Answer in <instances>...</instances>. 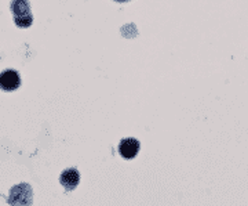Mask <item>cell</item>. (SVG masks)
<instances>
[{
  "label": "cell",
  "instance_id": "cell-4",
  "mask_svg": "<svg viewBox=\"0 0 248 206\" xmlns=\"http://www.w3.org/2000/svg\"><path fill=\"white\" fill-rule=\"evenodd\" d=\"M140 151V141L135 138H124L119 145V153L125 159H133Z\"/></svg>",
  "mask_w": 248,
  "mask_h": 206
},
{
  "label": "cell",
  "instance_id": "cell-6",
  "mask_svg": "<svg viewBox=\"0 0 248 206\" xmlns=\"http://www.w3.org/2000/svg\"><path fill=\"white\" fill-rule=\"evenodd\" d=\"M116 1H119V3H124V1H128V0H116Z\"/></svg>",
  "mask_w": 248,
  "mask_h": 206
},
{
  "label": "cell",
  "instance_id": "cell-3",
  "mask_svg": "<svg viewBox=\"0 0 248 206\" xmlns=\"http://www.w3.org/2000/svg\"><path fill=\"white\" fill-rule=\"evenodd\" d=\"M21 85V79L19 75L16 71H4L0 73V89L6 90V91H13L19 87Z\"/></svg>",
  "mask_w": 248,
  "mask_h": 206
},
{
  "label": "cell",
  "instance_id": "cell-2",
  "mask_svg": "<svg viewBox=\"0 0 248 206\" xmlns=\"http://www.w3.org/2000/svg\"><path fill=\"white\" fill-rule=\"evenodd\" d=\"M9 204L11 206H31L32 204V189L28 184H19L13 187L10 192Z\"/></svg>",
  "mask_w": 248,
  "mask_h": 206
},
{
  "label": "cell",
  "instance_id": "cell-5",
  "mask_svg": "<svg viewBox=\"0 0 248 206\" xmlns=\"http://www.w3.org/2000/svg\"><path fill=\"white\" fill-rule=\"evenodd\" d=\"M80 181V174L76 169H66L62 172L61 177H60V183L65 187L66 191H72L78 187Z\"/></svg>",
  "mask_w": 248,
  "mask_h": 206
},
{
  "label": "cell",
  "instance_id": "cell-1",
  "mask_svg": "<svg viewBox=\"0 0 248 206\" xmlns=\"http://www.w3.org/2000/svg\"><path fill=\"white\" fill-rule=\"evenodd\" d=\"M11 11L14 16V21L19 28H28L32 25V14L27 0H14L11 3Z\"/></svg>",
  "mask_w": 248,
  "mask_h": 206
}]
</instances>
